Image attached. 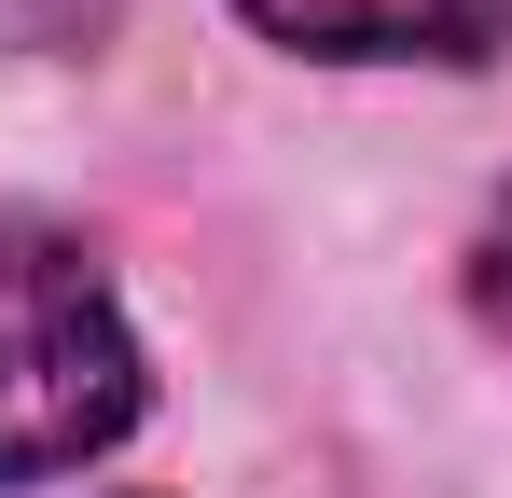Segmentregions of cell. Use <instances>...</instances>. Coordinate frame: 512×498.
I'll return each mask as SVG.
<instances>
[{
  "instance_id": "3",
  "label": "cell",
  "mask_w": 512,
  "mask_h": 498,
  "mask_svg": "<svg viewBox=\"0 0 512 498\" xmlns=\"http://www.w3.org/2000/svg\"><path fill=\"white\" fill-rule=\"evenodd\" d=\"M471 319L512 346V194L485 208V236H471Z\"/></svg>"
},
{
  "instance_id": "2",
  "label": "cell",
  "mask_w": 512,
  "mask_h": 498,
  "mask_svg": "<svg viewBox=\"0 0 512 498\" xmlns=\"http://www.w3.org/2000/svg\"><path fill=\"white\" fill-rule=\"evenodd\" d=\"M263 42H291V56H346V70H374V56H429V70H471V56H499L512 42V0H236Z\"/></svg>"
},
{
  "instance_id": "1",
  "label": "cell",
  "mask_w": 512,
  "mask_h": 498,
  "mask_svg": "<svg viewBox=\"0 0 512 498\" xmlns=\"http://www.w3.org/2000/svg\"><path fill=\"white\" fill-rule=\"evenodd\" d=\"M153 402L139 332L111 305L97 249L42 208H0V485H56L111 457Z\"/></svg>"
}]
</instances>
